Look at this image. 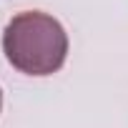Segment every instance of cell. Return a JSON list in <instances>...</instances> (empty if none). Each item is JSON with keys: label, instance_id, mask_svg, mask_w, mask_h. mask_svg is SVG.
I'll return each instance as SVG.
<instances>
[{"label": "cell", "instance_id": "cell-2", "mask_svg": "<svg viewBox=\"0 0 128 128\" xmlns=\"http://www.w3.org/2000/svg\"><path fill=\"white\" fill-rule=\"evenodd\" d=\"M0 110H3V90H0Z\"/></svg>", "mask_w": 128, "mask_h": 128}, {"label": "cell", "instance_id": "cell-1", "mask_svg": "<svg viewBox=\"0 0 128 128\" xmlns=\"http://www.w3.org/2000/svg\"><path fill=\"white\" fill-rule=\"evenodd\" d=\"M3 53L10 66L25 76H53L68 58V33L53 15L25 10L5 25Z\"/></svg>", "mask_w": 128, "mask_h": 128}]
</instances>
